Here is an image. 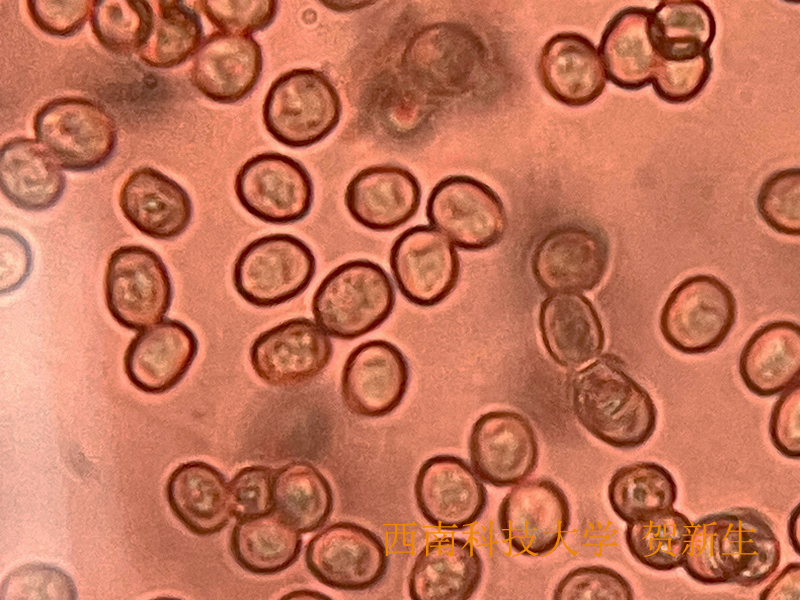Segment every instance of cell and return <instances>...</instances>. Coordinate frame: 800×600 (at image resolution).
<instances>
[{"instance_id":"obj_1","label":"cell","mask_w":800,"mask_h":600,"mask_svg":"<svg viewBox=\"0 0 800 600\" xmlns=\"http://www.w3.org/2000/svg\"><path fill=\"white\" fill-rule=\"evenodd\" d=\"M682 565L704 585L751 588L776 572L781 545L771 520L752 507H732L692 522Z\"/></svg>"},{"instance_id":"obj_2","label":"cell","mask_w":800,"mask_h":600,"mask_svg":"<svg viewBox=\"0 0 800 600\" xmlns=\"http://www.w3.org/2000/svg\"><path fill=\"white\" fill-rule=\"evenodd\" d=\"M571 402L582 427L617 449L643 446L656 430L657 408L650 394L612 355L601 356L574 375Z\"/></svg>"},{"instance_id":"obj_3","label":"cell","mask_w":800,"mask_h":600,"mask_svg":"<svg viewBox=\"0 0 800 600\" xmlns=\"http://www.w3.org/2000/svg\"><path fill=\"white\" fill-rule=\"evenodd\" d=\"M395 301V288L382 266L367 259L350 260L321 281L313 295L312 313L326 334L353 340L383 324Z\"/></svg>"},{"instance_id":"obj_4","label":"cell","mask_w":800,"mask_h":600,"mask_svg":"<svg viewBox=\"0 0 800 600\" xmlns=\"http://www.w3.org/2000/svg\"><path fill=\"white\" fill-rule=\"evenodd\" d=\"M342 113L339 93L329 77L313 68H296L277 77L262 106L267 132L290 148H305L326 138Z\"/></svg>"},{"instance_id":"obj_5","label":"cell","mask_w":800,"mask_h":600,"mask_svg":"<svg viewBox=\"0 0 800 600\" xmlns=\"http://www.w3.org/2000/svg\"><path fill=\"white\" fill-rule=\"evenodd\" d=\"M36 139L62 169L85 172L106 164L118 141L112 116L98 103L82 97H60L35 114Z\"/></svg>"},{"instance_id":"obj_6","label":"cell","mask_w":800,"mask_h":600,"mask_svg":"<svg viewBox=\"0 0 800 600\" xmlns=\"http://www.w3.org/2000/svg\"><path fill=\"white\" fill-rule=\"evenodd\" d=\"M316 273V259L298 237L276 233L257 238L238 254L232 273L236 292L259 308L274 307L301 295Z\"/></svg>"},{"instance_id":"obj_7","label":"cell","mask_w":800,"mask_h":600,"mask_svg":"<svg viewBox=\"0 0 800 600\" xmlns=\"http://www.w3.org/2000/svg\"><path fill=\"white\" fill-rule=\"evenodd\" d=\"M105 300L110 315L124 328L140 331L162 321L173 300L162 258L141 245L116 249L106 267Z\"/></svg>"},{"instance_id":"obj_8","label":"cell","mask_w":800,"mask_h":600,"mask_svg":"<svg viewBox=\"0 0 800 600\" xmlns=\"http://www.w3.org/2000/svg\"><path fill=\"white\" fill-rule=\"evenodd\" d=\"M736 319L731 290L710 275L682 281L666 300L660 329L666 342L686 354H702L722 344Z\"/></svg>"},{"instance_id":"obj_9","label":"cell","mask_w":800,"mask_h":600,"mask_svg":"<svg viewBox=\"0 0 800 600\" xmlns=\"http://www.w3.org/2000/svg\"><path fill=\"white\" fill-rule=\"evenodd\" d=\"M426 216L432 227L467 251L496 245L508 226L498 194L466 175L448 176L434 186L427 199Z\"/></svg>"},{"instance_id":"obj_10","label":"cell","mask_w":800,"mask_h":600,"mask_svg":"<svg viewBox=\"0 0 800 600\" xmlns=\"http://www.w3.org/2000/svg\"><path fill=\"white\" fill-rule=\"evenodd\" d=\"M234 190L247 212L271 224L304 219L314 201V185L307 169L278 152L249 158L237 172Z\"/></svg>"},{"instance_id":"obj_11","label":"cell","mask_w":800,"mask_h":600,"mask_svg":"<svg viewBox=\"0 0 800 600\" xmlns=\"http://www.w3.org/2000/svg\"><path fill=\"white\" fill-rule=\"evenodd\" d=\"M570 523L567 496L547 478L514 485L499 505V531L506 544L524 556L552 552L567 535Z\"/></svg>"},{"instance_id":"obj_12","label":"cell","mask_w":800,"mask_h":600,"mask_svg":"<svg viewBox=\"0 0 800 600\" xmlns=\"http://www.w3.org/2000/svg\"><path fill=\"white\" fill-rule=\"evenodd\" d=\"M305 563L310 573L330 588L362 591L384 577L388 554L380 537L369 529L337 522L310 539Z\"/></svg>"},{"instance_id":"obj_13","label":"cell","mask_w":800,"mask_h":600,"mask_svg":"<svg viewBox=\"0 0 800 600\" xmlns=\"http://www.w3.org/2000/svg\"><path fill=\"white\" fill-rule=\"evenodd\" d=\"M389 264L400 293L420 307L445 300L460 276V259L452 242L429 225L402 232L391 247Z\"/></svg>"},{"instance_id":"obj_14","label":"cell","mask_w":800,"mask_h":600,"mask_svg":"<svg viewBox=\"0 0 800 600\" xmlns=\"http://www.w3.org/2000/svg\"><path fill=\"white\" fill-rule=\"evenodd\" d=\"M470 463L477 476L495 487L514 486L536 469L539 446L524 415L490 411L473 424L468 441Z\"/></svg>"},{"instance_id":"obj_15","label":"cell","mask_w":800,"mask_h":600,"mask_svg":"<svg viewBox=\"0 0 800 600\" xmlns=\"http://www.w3.org/2000/svg\"><path fill=\"white\" fill-rule=\"evenodd\" d=\"M249 354L251 366L262 381L274 387H294L325 369L333 344L316 322L296 317L258 335Z\"/></svg>"},{"instance_id":"obj_16","label":"cell","mask_w":800,"mask_h":600,"mask_svg":"<svg viewBox=\"0 0 800 600\" xmlns=\"http://www.w3.org/2000/svg\"><path fill=\"white\" fill-rule=\"evenodd\" d=\"M414 494L423 518L447 531L473 525L487 506L486 488L473 468L447 454L433 456L420 466Z\"/></svg>"},{"instance_id":"obj_17","label":"cell","mask_w":800,"mask_h":600,"mask_svg":"<svg viewBox=\"0 0 800 600\" xmlns=\"http://www.w3.org/2000/svg\"><path fill=\"white\" fill-rule=\"evenodd\" d=\"M410 370L401 350L386 340H370L348 355L341 374V395L348 410L376 418L394 411L409 385Z\"/></svg>"},{"instance_id":"obj_18","label":"cell","mask_w":800,"mask_h":600,"mask_svg":"<svg viewBox=\"0 0 800 600\" xmlns=\"http://www.w3.org/2000/svg\"><path fill=\"white\" fill-rule=\"evenodd\" d=\"M609 262L605 240L581 226H565L547 234L536 246L532 274L539 287L550 294L578 293L595 288Z\"/></svg>"},{"instance_id":"obj_19","label":"cell","mask_w":800,"mask_h":600,"mask_svg":"<svg viewBox=\"0 0 800 600\" xmlns=\"http://www.w3.org/2000/svg\"><path fill=\"white\" fill-rule=\"evenodd\" d=\"M198 349L191 328L179 320L164 319L132 338L124 354V371L138 390L162 394L185 377Z\"/></svg>"},{"instance_id":"obj_20","label":"cell","mask_w":800,"mask_h":600,"mask_svg":"<svg viewBox=\"0 0 800 600\" xmlns=\"http://www.w3.org/2000/svg\"><path fill=\"white\" fill-rule=\"evenodd\" d=\"M262 70V49L252 36L216 31L197 50L190 77L205 97L230 104L254 90Z\"/></svg>"},{"instance_id":"obj_21","label":"cell","mask_w":800,"mask_h":600,"mask_svg":"<svg viewBox=\"0 0 800 600\" xmlns=\"http://www.w3.org/2000/svg\"><path fill=\"white\" fill-rule=\"evenodd\" d=\"M421 186L407 169L375 165L359 171L348 183L345 205L350 216L373 231H391L418 211Z\"/></svg>"},{"instance_id":"obj_22","label":"cell","mask_w":800,"mask_h":600,"mask_svg":"<svg viewBox=\"0 0 800 600\" xmlns=\"http://www.w3.org/2000/svg\"><path fill=\"white\" fill-rule=\"evenodd\" d=\"M537 72L549 95L569 107L595 101L607 80L598 49L576 32L557 33L543 45Z\"/></svg>"},{"instance_id":"obj_23","label":"cell","mask_w":800,"mask_h":600,"mask_svg":"<svg viewBox=\"0 0 800 600\" xmlns=\"http://www.w3.org/2000/svg\"><path fill=\"white\" fill-rule=\"evenodd\" d=\"M119 206L131 225L157 240L180 236L193 216L187 191L152 167H141L130 174L121 187Z\"/></svg>"},{"instance_id":"obj_24","label":"cell","mask_w":800,"mask_h":600,"mask_svg":"<svg viewBox=\"0 0 800 600\" xmlns=\"http://www.w3.org/2000/svg\"><path fill=\"white\" fill-rule=\"evenodd\" d=\"M483 561L476 547L460 537L429 541L418 553L408 578L413 600H467L477 590Z\"/></svg>"},{"instance_id":"obj_25","label":"cell","mask_w":800,"mask_h":600,"mask_svg":"<svg viewBox=\"0 0 800 600\" xmlns=\"http://www.w3.org/2000/svg\"><path fill=\"white\" fill-rule=\"evenodd\" d=\"M538 324L547 353L562 367H578L603 350L605 336L599 315L579 293L548 296L540 305Z\"/></svg>"},{"instance_id":"obj_26","label":"cell","mask_w":800,"mask_h":600,"mask_svg":"<svg viewBox=\"0 0 800 600\" xmlns=\"http://www.w3.org/2000/svg\"><path fill=\"white\" fill-rule=\"evenodd\" d=\"M0 186L16 207L38 212L58 203L66 188V177L37 139L16 137L1 147Z\"/></svg>"},{"instance_id":"obj_27","label":"cell","mask_w":800,"mask_h":600,"mask_svg":"<svg viewBox=\"0 0 800 600\" xmlns=\"http://www.w3.org/2000/svg\"><path fill=\"white\" fill-rule=\"evenodd\" d=\"M166 497L178 520L199 536L220 532L233 516L228 483L206 462L179 465L168 478Z\"/></svg>"},{"instance_id":"obj_28","label":"cell","mask_w":800,"mask_h":600,"mask_svg":"<svg viewBox=\"0 0 800 600\" xmlns=\"http://www.w3.org/2000/svg\"><path fill=\"white\" fill-rule=\"evenodd\" d=\"M651 9L627 7L606 25L598 47L606 77L624 90L651 83L657 54L650 37Z\"/></svg>"},{"instance_id":"obj_29","label":"cell","mask_w":800,"mask_h":600,"mask_svg":"<svg viewBox=\"0 0 800 600\" xmlns=\"http://www.w3.org/2000/svg\"><path fill=\"white\" fill-rule=\"evenodd\" d=\"M800 328L776 321L757 330L745 344L739 373L747 389L760 397L777 395L799 382Z\"/></svg>"},{"instance_id":"obj_30","label":"cell","mask_w":800,"mask_h":600,"mask_svg":"<svg viewBox=\"0 0 800 600\" xmlns=\"http://www.w3.org/2000/svg\"><path fill=\"white\" fill-rule=\"evenodd\" d=\"M302 549L301 533L270 514L237 520L230 551L237 564L256 575H273L294 564Z\"/></svg>"},{"instance_id":"obj_31","label":"cell","mask_w":800,"mask_h":600,"mask_svg":"<svg viewBox=\"0 0 800 600\" xmlns=\"http://www.w3.org/2000/svg\"><path fill=\"white\" fill-rule=\"evenodd\" d=\"M716 34L711 9L698 0H665L651 9L650 37L659 58L694 59L710 52Z\"/></svg>"},{"instance_id":"obj_32","label":"cell","mask_w":800,"mask_h":600,"mask_svg":"<svg viewBox=\"0 0 800 600\" xmlns=\"http://www.w3.org/2000/svg\"><path fill=\"white\" fill-rule=\"evenodd\" d=\"M272 490L274 512L301 534L321 528L332 512L328 480L306 461H292L277 469Z\"/></svg>"},{"instance_id":"obj_33","label":"cell","mask_w":800,"mask_h":600,"mask_svg":"<svg viewBox=\"0 0 800 600\" xmlns=\"http://www.w3.org/2000/svg\"><path fill=\"white\" fill-rule=\"evenodd\" d=\"M613 512L630 523L653 513L673 508L678 487L669 470L650 461H638L619 468L608 484Z\"/></svg>"},{"instance_id":"obj_34","label":"cell","mask_w":800,"mask_h":600,"mask_svg":"<svg viewBox=\"0 0 800 600\" xmlns=\"http://www.w3.org/2000/svg\"><path fill=\"white\" fill-rule=\"evenodd\" d=\"M693 523L670 508L627 523L624 536L632 557L655 571L682 567Z\"/></svg>"},{"instance_id":"obj_35","label":"cell","mask_w":800,"mask_h":600,"mask_svg":"<svg viewBox=\"0 0 800 600\" xmlns=\"http://www.w3.org/2000/svg\"><path fill=\"white\" fill-rule=\"evenodd\" d=\"M155 3L152 29L138 55L150 67L172 68L197 52L203 40V25L200 15L181 0Z\"/></svg>"},{"instance_id":"obj_36","label":"cell","mask_w":800,"mask_h":600,"mask_svg":"<svg viewBox=\"0 0 800 600\" xmlns=\"http://www.w3.org/2000/svg\"><path fill=\"white\" fill-rule=\"evenodd\" d=\"M154 11L144 0L94 1L90 24L99 43L116 54L139 52L147 42Z\"/></svg>"},{"instance_id":"obj_37","label":"cell","mask_w":800,"mask_h":600,"mask_svg":"<svg viewBox=\"0 0 800 600\" xmlns=\"http://www.w3.org/2000/svg\"><path fill=\"white\" fill-rule=\"evenodd\" d=\"M757 208L762 219L775 231L799 235V168L778 171L766 179L759 190Z\"/></svg>"},{"instance_id":"obj_38","label":"cell","mask_w":800,"mask_h":600,"mask_svg":"<svg viewBox=\"0 0 800 600\" xmlns=\"http://www.w3.org/2000/svg\"><path fill=\"white\" fill-rule=\"evenodd\" d=\"M72 578L62 569L45 563H28L11 571L1 585L0 598L77 599Z\"/></svg>"},{"instance_id":"obj_39","label":"cell","mask_w":800,"mask_h":600,"mask_svg":"<svg viewBox=\"0 0 800 600\" xmlns=\"http://www.w3.org/2000/svg\"><path fill=\"white\" fill-rule=\"evenodd\" d=\"M712 66L710 52L683 61L665 60L657 56L650 84L662 100L674 104L685 103L704 89Z\"/></svg>"},{"instance_id":"obj_40","label":"cell","mask_w":800,"mask_h":600,"mask_svg":"<svg viewBox=\"0 0 800 600\" xmlns=\"http://www.w3.org/2000/svg\"><path fill=\"white\" fill-rule=\"evenodd\" d=\"M629 581L603 565L581 566L569 571L556 585L554 600H633Z\"/></svg>"},{"instance_id":"obj_41","label":"cell","mask_w":800,"mask_h":600,"mask_svg":"<svg viewBox=\"0 0 800 600\" xmlns=\"http://www.w3.org/2000/svg\"><path fill=\"white\" fill-rule=\"evenodd\" d=\"M198 6L220 32L250 35L269 27L278 11L274 0H202Z\"/></svg>"},{"instance_id":"obj_42","label":"cell","mask_w":800,"mask_h":600,"mask_svg":"<svg viewBox=\"0 0 800 600\" xmlns=\"http://www.w3.org/2000/svg\"><path fill=\"white\" fill-rule=\"evenodd\" d=\"M274 471L254 465L241 469L228 483L231 509L237 519H250L270 514L273 507Z\"/></svg>"},{"instance_id":"obj_43","label":"cell","mask_w":800,"mask_h":600,"mask_svg":"<svg viewBox=\"0 0 800 600\" xmlns=\"http://www.w3.org/2000/svg\"><path fill=\"white\" fill-rule=\"evenodd\" d=\"M93 4L90 0H29L27 9L33 23L44 33L71 37L83 28Z\"/></svg>"},{"instance_id":"obj_44","label":"cell","mask_w":800,"mask_h":600,"mask_svg":"<svg viewBox=\"0 0 800 600\" xmlns=\"http://www.w3.org/2000/svg\"><path fill=\"white\" fill-rule=\"evenodd\" d=\"M774 448L786 458H800V385L795 383L775 402L768 425Z\"/></svg>"},{"instance_id":"obj_45","label":"cell","mask_w":800,"mask_h":600,"mask_svg":"<svg viewBox=\"0 0 800 600\" xmlns=\"http://www.w3.org/2000/svg\"><path fill=\"white\" fill-rule=\"evenodd\" d=\"M1 293L19 288L28 278L32 268V253L28 242L17 232L1 229L0 252Z\"/></svg>"},{"instance_id":"obj_46","label":"cell","mask_w":800,"mask_h":600,"mask_svg":"<svg viewBox=\"0 0 800 600\" xmlns=\"http://www.w3.org/2000/svg\"><path fill=\"white\" fill-rule=\"evenodd\" d=\"M800 590V564L788 563L787 566L759 594L760 600L790 599L798 600Z\"/></svg>"},{"instance_id":"obj_47","label":"cell","mask_w":800,"mask_h":600,"mask_svg":"<svg viewBox=\"0 0 800 600\" xmlns=\"http://www.w3.org/2000/svg\"><path fill=\"white\" fill-rule=\"evenodd\" d=\"M799 505H797L791 512L788 521V537L792 548L799 554Z\"/></svg>"},{"instance_id":"obj_48","label":"cell","mask_w":800,"mask_h":600,"mask_svg":"<svg viewBox=\"0 0 800 600\" xmlns=\"http://www.w3.org/2000/svg\"><path fill=\"white\" fill-rule=\"evenodd\" d=\"M308 598H310V599H331L330 597H327L323 593H320L318 591L308 590V589L295 590V591H292V592H290V593H288V594H286L285 596L282 597V599H308Z\"/></svg>"}]
</instances>
